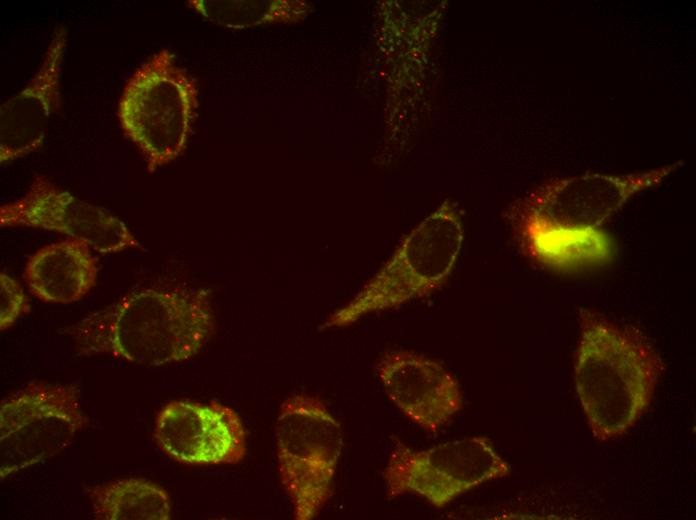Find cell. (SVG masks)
<instances>
[{
  "instance_id": "obj_1",
  "label": "cell",
  "mask_w": 696,
  "mask_h": 520,
  "mask_svg": "<svg viewBox=\"0 0 696 520\" xmlns=\"http://www.w3.org/2000/svg\"><path fill=\"white\" fill-rule=\"evenodd\" d=\"M679 165L626 175L586 173L547 184L521 215L524 249L538 262L561 269L609 262L613 246L605 223L633 195L657 185Z\"/></svg>"
},
{
  "instance_id": "obj_2",
  "label": "cell",
  "mask_w": 696,
  "mask_h": 520,
  "mask_svg": "<svg viewBox=\"0 0 696 520\" xmlns=\"http://www.w3.org/2000/svg\"><path fill=\"white\" fill-rule=\"evenodd\" d=\"M213 329L205 290L145 288L85 316L67 332L78 354L162 366L198 354Z\"/></svg>"
},
{
  "instance_id": "obj_3",
  "label": "cell",
  "mask_w": 696,
  "mask_h": 520,
  "mask_svg": "<svg viewBox=\"0 0 696 520\" xmlns=\"http://www.w3.org/2000/svg\"><path fill=\"white\" fill-rule=\"evenodd\" d=\"M578 320L576 392L593 437L616 439L649 408L663 363L637 329L588 309L579 311Z\"/></svg>"
},
{
  "instance_id": "obj_4",
  "label": "cell",
  "mask_w": 696,
  "mask_h": 520,
  "mask_svg": "<svg viewBox=\"0 0 696 520\" xmlns=\"http://www.w3.org/2000/svg\"><path fill=\"white\" fill-rule=\"evenodd\" d=\"M462 241L458 214L443 204L402 239L387 262L324 326H345L431 294L451 275Z\"/></svg>"
},
{
  "instance_id": "obj_5",
  "label": "cell",
  "mask_w": 696,
  "mask_h": 520,
  "mask_svg": "<svg viewBox=\"0 0 696 520\" xmlns=\"http://www.w3.org/2000/svg\"><path fill=\"white\" fill-rule=\"evenodd\" d=\"M198 107L192 77L168 49L153 54L127 80L118 104L125 135L153 173L186 149Z\"/></svg>"
},
{
  "instance_id": "obj_6",
  "label": "cell",
  "mask_w": 696,
  "mask_h": 520,
  "mask_svg": "<svg viewBox=\"0 0 696 520\" xmlns=\"http://www.w3.org/2000/svg\"><path fill=\"white\" fill-rule=\"evenodd\" d=\"M275 443L281 483L293 517H316L332 494L343 448L339 422L319 400L296 395L280 407Z\"/></svg>"
},
{
  "instance_id": "obj_7",
  "label": "cell",
  "mask_w": 696,
  "mask_h": 520,
  "mask_svg": "<svg viewBox=\"0 0 696 520\" xmlns=\"http://www.w3.org/2000/svg\"><path fill=\"white\" fill-rule=\"evenodd\" d=\"M79 390L32 383L0 405V478L45 461L67 447L84 427Z\"/></svg>"
},
{
  "instance_id": "obj_8",
  "label": "cell",
  "mask_w": 696,
  "mask_h": 520,
  "mask_svg": "<svg viewBox=\"0 0 696 520\" xmlns=\"http://www.w3.org/2000/svg\"><path fill=\"white\" fill-rule=\"evenodd\" d=\"M510 465L484 436L467 437L425 450L396 442L384 470L387 495L414 494L442 508L461 494L507 477Z\"/></svg>"
},
{
  "instance_id": "obj_9",
  "label": "cell",
  "mask_w": 696,
  "mask_h": 520,
  "mask_svg": "<svg viewBox=\"0 0 696 520\" xmlns=\"http://www.w3.org/2000/svg\"><path fill=\"white\" fill-rule=\"evenodd\" d=\"M0 226L58 232L101 254L141 247L128 227L109 211L78 199L42 175L33 179L22 197L1 205Z\"/></svg>"
},
{
  "instance_id": "obj_10",
  "label": "cell",
  "mask_w": 696,
  "mask_h": 520,
  "mask_svg": "<svg viewBox=\"0 0 696 520\" xmlns=\"http://www.w3.org/2000/svg\"><path fill=\"white\" fill-rule=\"evenodd\" d=\"M154 438L164 454L186 465L237 464L247 450L240 417L218 403H168L157 415Z\"/></svg>"
},
{
  "instance_id": "obj_11",
  "label": "cell",
  "mask_w": 696,
  "mask_h": 520,
  "mask_svg": "<svg viewBox=\"0 0 696 520\" xmlns=\"http://www.w3.org/2000/svg\"><path fill=\"white\" fill-rule=\"evenodd\" d=\"M377 373L389 399L429 432H437L462 408L456 378L431 359L411 352H388L379 361Z\"/></svg>"
},
{
  "instance_id": "obj_12",
  "label": "cell",
  "mask_w": 696,
  "mask_h": 520,
  "mask_svg": "<svg viewBox=\"0 0 696 520\" xmlns=\"http://www.w3.org/2000/svg\"><path fill=\"white\" fill-rule=\"evenodd\" d=\"M66 40V29L57 27L30 81L1 105V164L26 156L42 144L51 115L60 103Z\"/></svg>"
},
{
  "instance_id": "obj_13",
  "label": "cell",
  "mask_w": 696,
  "mask_h": 520,
  "mask_svg": "<svg viewBox=\"0 0 696 520\" xmlns=\"http://www.w3.org/2000/svg\"><path fill=\"white\" fill-rule=\"evenodd\" d=\"M98 264L83 241L68 238L45 245L28 259L24 278L30 292L47 303L80 300L94 286Z\"/></svg>"
},
{
  "instance_id": "obj_14",
  "label": "cell",
  "mask_w": 696,
  "mask_h": 520,
  "mask_svg": "<svg viewBox=\"0 0 696 520\" xmlns=\"http://www.w3.org/2000/svg\"><path fill=\"white\" fill-rule=\"evenodd\" d=\"M88 497L99 520H167L171 516L167 493L146 479L112 481L90 489Z\"/></svg>"
},
{
  "instance_id": "obj_15",
  "label": "cell",
  "mask_w": 696,
  "mask_h": 520,
  "mask_svg": "<svg viewBox=\"0 0 696 520\" xmlns=\"http://www.w3.org/2000/svg\"><path fill=\"white\" fill-rule=\"evenodd\" d=\"M186 5L207 21L232 30L297 23L311 10L302 0H189Z\"/></svg>"
},
{
  "instance_id": "obj_16",
  "label": "cell",
  "mask_w": 696,
  "mask_h": 520,
  "mask_svg": "<svg viewBox=\"0 0 696 520\" xmlns=\"http://www.w3.org/2000/svg\"><path fill=\"white\" fill-rule=\"evenodd\" d=\"M0 329L7 330L30 311V304L20 284L0 273Z\"/></svg>"
}]
</instances>
